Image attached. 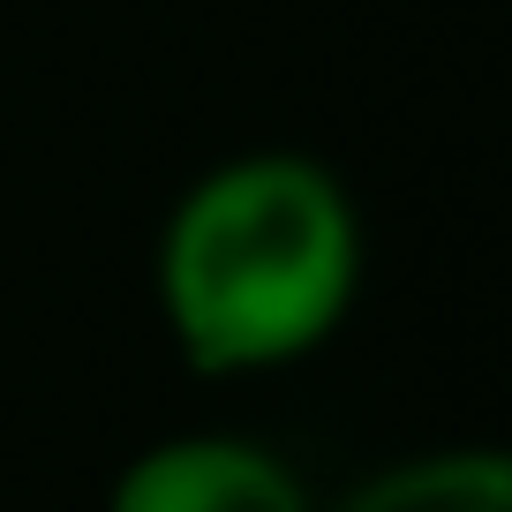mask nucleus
Returning a JSON list of instances; mask_svg holds the SVG:
<instances>
[{"instance_id":"nucleus-3","label":"nucleus","mask_w":512,"mask_h":512,"mask_svg":"<svg viewBox=\"0 0 512 512\" xmlns=\"http://www.w3.org/2000/svg\"><path fill=\"white\" fill-rule=\"evenodd\" d=\"M332 512H512V460L497 445L415 452L362 475Z\"/></svg>"},{"instance_id":"nucleus-2","label":"nucleus","mask_w":512,"mask_h":512,"mask_svg":"<svg viewBox=\"0 0 512 512\" xmlns=\"http://www.w3.org/2000/svg\"><path fill=\"white\" fill-rule=\"evenodd\" d=\"M106 512H317L294 460L249 437H166L113 475Z\"/></svg>"},{"instance_id":"nucleus-1","label":"nucleus","mask_w":512,"mask_h":512,"mask_svg":"<svg viewBox=\"0 0 512 512\" xmlns=\"http://www.w3.org/2000/svg\"><path fill=\"white\" fill-rule=\"evenodd\" d=\"M174 354L196 377H256L317 354L362 287L347 181L302 151H241L174 196L151 256Z\"/></svg>"}]
</instances>
